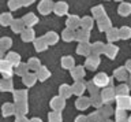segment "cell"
<instances>
[{
  "label": "cell",
  "mask_w": 131,
  "mask_h": 122,
  "mask_svg": "<svg viewBox=\"0 0 131 122\" xmlns=\"http://www.w3.org/2000/svg\"><path fill=\"white\" fill-rule=\"evenodd\" d=\"M14 99H15V101H26V99H27V92L26 91H15L14 92Z\"/></svg>",
  "instance_id": "obj_39"
},
{
  "label": "cell",
  "mask_w": 131,
  "mask_h": 122,
  "mask_svg": "<svg viewBox=\"0 0 131 122\" xmlns=\"http://www.w3.org/2000/svg\"><path fill=\"white\" fill-rule=\"evenodd\" d=\"M12 21H14V18H12L11 13H3L0 15V23L3 26H11Z\"/></svg>",
  "instance_id": "obj_34"
},
{
  "label": "cell",
  "mask_w": 131,
  "mask_h": 122,
  "mask_svg": "<svg viewBox=\"0 0 131 122\" xmlns=\"http://www.w3.org/2000/svg\"><path fill=\"white\" fill-rule=\"evenodd\" d=\"M0 71H2L4 78H11L12 74L15 73V67L12 66L7 59H3L2 62H0Z\"/></svg>",
  "instance_id": "obj_2"
},
{
  "label": "cell",
  "mask_w": 131,
  "mask_h": 122,
  "mask_svg": "<svg viewBox=\"0 0 131 122\" xmlns=\"http://www.w3.org/2000/svg\"><path fill=\"white\" fill-rule=\"evenodd\" d=\"M128 122H131V117H130V121H128Z\"/></svg>",
  "instance_id": "obj_59"
},
{
  "label": "cell",
  "mask_w": 131,
  "mask_h": 122,
  "mask_svg": "<svg viewBox=\"0 0 131 122\" xmlns=\"http://www.w3.org/2000/svg\"><path fill=\"white\" fill-rule=\"evenodd\" d=\"M4 59H7L14 67H16L19 63H22V62H20V56H19V54H16V52H8Z\"/></svg>",
  "instance_id": "obj_25"
},
{
  "label": "cell",
  "mask_w": 131,
  "mask_h": 122,
  "mask_svg": "<svg viewBox=\"0 0 131 122\" xmlns=\"http://www.w3.org/2000/svg\"><path fill=\"white\" fill-rule=\"evenodd\" d=\"M77 54L81 55V56H86V58H89L92 54V44L89 43H83V44H79V45L77 47Z\"/></svg>",
  "instance_id": "obj_9"
},
{
  "label": "cell",
  "mask_w": 131,
  "mask_h": 122,
  "mask_svg": "<svg viewBox=\"0 0 131 122\" xmlns=\"http://www.w3.org/2000/svg\"><path fill=\"white\" fill-rule=\"evenodd\" d=\"M90 121L92 122H100L101 121V115L98 112H93L92 115H90Z\"/></svg>",
  "instance_id": "obj_48"
},
{
  "label": "cell",
  "mask_w": 131,
  "mask_h": 122,
  "mask_svg": "<svg viewBox=\"0 0 131 122\" xmlns=\"http://www.w3.org/2000/svg\"><path fill=\"white\" fill-rule=\"evenodd\" d=\"M115 2H119V3H123V0H115Z\"/></svg>",
  "instance_id": "obj_57"
},
{
  "label": "cell",
  "mask_w": 131,
  "mask_h": 122,
  "mask_svg": "<svg viewBox=\"0 0 131 122\" xmlns=\"http://www.w3.org/2000/svg\"><path fill=\"white\" fill-rule=\"evenodd\" d=\"M117 14L122 15V17H128L131 14V3H126V2L120 3L117 7Z\"/></svg>",
  "instance_id": "obj_19"
},
{
  "label": "cell",
  "mask_w": 131,
  "mask_h": 122,
  "mask_svg": "<svg viewBox=\"0 0 131 122\" xmlns=\"http://www.w3.org/2000/svg\"><path fill=\"white\" fill-rule=\"evenodd\" d=\"M130 84H131V73H130Z\"/></svg>",
  "instance_id": "obj_58"
},
{
  "label": "cell",
  "mask_w": 131,
  "mask_h": 122,
  "mask_svg": "<svg viewBox=\"0 0 131 122\" xmlns=\"http://www.w3.org/2000/svg\"><path fill=\"white\" fill-rule=\"evenodd\" d=\"M51 2H52V0H51Z\"/></svg>",
  "instance_id": "obj_61"
},
{
  "label": "cell",
  "mask_w": 131,
  "mask_h": 122,
  "mask_svg": "<svg viewBox=\"0 0 131 122\" xmlns=\"http://www.w3.org/2000/svg\"><path fill=\"white\" fill-rule=\"evenodd\" d=\"M105 47H106V44L101 43V41L93 43V44H92V54L100 56L101 54H104V52H105Z\"/></svg>",
  "instance_id": "obj_22"
},
{
  "label": "cell",
  "mask_w": 131,
  "mask_h": 122,
  "mask_svg": "<svg viewBox=\"0 0 131 122\" xmlns=\"http://www.w3.org/2000/svg\"><path fill=\"white\" fill-rule=\"evenodd\" d=\"M85 66H75L71 70V77L75 81H81V80H83V77L86 74V70H85Z\"/></svg>",
  "instance_id": "obj_12"
},
{
  "label": "cell",
  "mask_w": 131,
  "mask_h": 122,
  "mask_svg": "<svg viewBox=\"0 0 131 122\" xmlns=\"http://www.w3.org/2000/svg\"><path fill=\"white\" fill-rule=\"evenodd\" d=\"M11 29L14 33H20L22 34L23 33V30L26 29V25H25V22H23V19H14L11 23Z\"/></svg>",
  "instance_id": "obj_16"
},
{
  "label": "cell",
  "mask_w": 131,
  "mask_h": 122,
  "mask_svg": "<svg viewBox=\"0 0 131 122\" xmlns=\"http://www.w3.org/2000/svg\"><path fill=\"white\" fill-rule=\"evenodd\" d=\"M90 100H92L93 106H96V107H100V106L102 104V101H104V99H102V96H101V95H97V93H96V95H93Z\"/></svg>",
  "instance_id": "obj_43"
},
{
  "label": "cell",
  "mask_w": 131,
  "mask_h": 122,
  "mask_svg": "<svg viewBox=\"0 0 131 122\" xmlns=\"http://www.w3.org/2000/svg\"><path fill=\"white\" fill-rule=\"evenodd\" d=\"M94 26V18L93 17H83L81 19V29L90 32Z\"/></svg>",
  "instance_id": "obj_20"
},
{
  "label": "cell",
  "mask_w": 131,
  "mask_h": 122,
  "mask_svg": "<svg viewBox=\"0 0 131 122\" xmlns=\"http://www.w3.org/2000/svg\"><path fill=\"white\" fill-rule=\"evenodd\" d=\"M61 39H63V41L66 43H71L75 40V30H71L68 29V27H66L63 30V33H61Z\"/></svg>",
  "instance_id": "obj_27"
},
{
  "label": "cell",
  "mask_w": 131,
  "mask_h": 122,
  "mask_svg": "<svg viewBox=\"0 0 131 122\" xmlns=\"http://www.w3.org/2000/svg\"><path fill=\"white\" fill-rule=\"evenodd\" d=\"M14 111H15V107L11 103H6L3 106V112H4V115H6V117L10 115V114H12Z\"/></svg>",
  "instance_id": "obj_44"
},
{
  "label": "cell",
  "mask_w": 131,
  "mask_h": 122,
  "mask_svg": "<svg viewBox=\"0 0 131 122\" xmlns=\"http://www.w3.org/2000/svg\"><path fill=\"white\" fill-rule=\"evenodd\" d=\"M90 103H92V100L88 99V97H79V99L77 100L75 106H77V108H79V110H85L90 106Z\"/></svg>",
  "instance_id": "obj_37"
},
{
  "label": "cell",
  "mask_w": 131,
  "mask_h": 122,
  "mask_svg": "<svg viewBox=\"0 0 131 122\" xmlns=\"http://www.w3.org/2000/svg\"><path fill=\"white\" fill-rule=\"evenodd\" d=\"M0 88H2L3 92L12 91V81H11V78H4L2 81V84H0Z\"/></svg>",
  "instance_id": "obj_41"
},
{
  "label": "cell",
  "mask_w": 131,
  "mask_h": 122,
  "mask_svg": "<svg viewBox=\"0 0 131 122\" xmlns=\"http://www.w3.org/2000/svg\"><path fill=\"white\" fill-rule=\"evenodd\" d=\"M92 15L96 21H100V19L105 18L106 17V13H105V8L102 6H96L92 8Z\"/></svg>",
  "instance_id": "obj_17"
},
{
  "label": "cell",
  "mask_w": 131,
  "mask_h": 122,
  "mask_svg": "<svg viewBox=\"0 0 131 122\" xmlns=\"http://www.w3.org/2000/svg\"><path fill=\"white\" fill-rule=\"evenodd\" d=\"M116 117H117V119H124V118H126V112H124V110L117 108V111H116Z\"/></svg>",
  "instance_id": "obj_49"
},
{
  "label": "cell",
  "mask_w": 131,
  "mask_h": 122,
  "mask_svg": "<svg viewBox=\"0 0 131 122\" xmlns=\"http://www.w3.org/2000/svg\"><path fill=\"white\" fill-rule=\"evenodd\" d=\"M30 122H41V121H40V119H37V118H34V119H31Z\"/></svg>",
  "instance_id": "obj_55"
},
{
  "label": "cell",
  "mask_w": 131,
  "mask_h": 122,
  "mask_svg": "<svg viewBox=\"0 0 131 122\" xmlns=\"http://www.w3.org/2000/svg\"><path fill=\"white\" fill-rule=\"evenodd\" d=\"M105 56L106 58H109V59H115L117 56L119 54V47H116L115 44L112 43H109V44H106V47H105Z\"/></svg>",
  "instance_id": "obj_14"
},
{
  "label": "cell",
  "mask_w": 131,
  "mask_h": 122,
  "mask_svg": "<svg viewBox=\"0 0 131 122\" xmlns=\"http://www.w3.org/2000/svg\"><path fill=\"white\" fill-rule=\"evenodd\" d=\"M101 96H102V99H104L105 103H109V101H112L113 99H116V97H117L116 91H115L113 88H111V87L104 88V91L101 92Z\"/></svg>",
  "instance_id": "obj_8"
},
{
  "label": "cell",
  "mask_w": 131,
  "mask_h": 122,
  "mask_svg": "<svg viewBox=\"0 0 131 122\" xmlns=\"http://www.w3.org/2000/svg\"><path fill=\"white\" fill-rule=\"evenodd\" d=\"M36 74H37V78H38L40 81H45V80H48L49 77H51V71H49L47 67L42 66L38 71L36 73Z\"/></svg>",
  "instance_id": "obj_36"
},
{
  "label": "cell",
  "mask_w": 131,
  "mask_h": 122,
  "mask_svg": "<svg viewBox=\"0 0 131 122\" xmlns=\"http://www.w3.org/2000/svg\"><path fill=\"white\" fill-rule=\"evenodd\" d=\"M16 122H29L25 117H18V119H16Z\"/></svg>",
  "instance_id": "obj_54"
},
{
  "label": "cell",
  "mask_w": 131,
  "mask_h": 122,
  "mask_svg": "<svg viewBox=\"0 0 131 122\" xmlns=\"http://www.w3.org/2000/svg\"><path fill=\"white\" fill-rule=\"evenodd\" d=\"M102 114H104L105 117H108V115H111V114H113V111H112L111 107H105L104 110H102Z\"/></svg>",
  "instance_id": "obj_50"
},
{
  "label": "cell",
  "mask_w": 131,
  "mask_h": 122,
  "mask_svg": "<svg viewBox=\"0 0 131 122\" xmlns=\"http://www.w3.org/2000/svg\"><path fill=\"white\" fill-rule=\"evenodd\" d=\"M27 73H30V71H29L27 63H19L18 66L15 67V74L19 76V77H25Z\"/></svg>",
  "instance_id": "obj_32"
},
{
  "label": "cell",
  "mask_w": 131,
  "mask_h": 122,
  "mask_svg": "<svg viewBox=\"0 0 131 122\" xmlns=\"http://www.w3.org/2000/svg\"><path fill=\"white\" fill-rule=\"evenodd\" d=\"M119 30H120V39L122 40L131 39V27L130 26H122Z\"/></svg>",
  "instance_id": "obj_40"
},
{
  "label": "cell",
  "mask_w": 131,
  "mask_h": 122,
  "mask_svg": "<svg viewBox=\"0 0 131 122\" xmlns=\"http://www.w3.org/2000/svg\"><path fill=\"white\" fill-rule=\"evenodd\" d=\"M117 122H126V119H117Z\"/></svg>",
  "instance_id": "obj_56"
},
{
  "label": "cell",
  "mask_w": 131,
  "mask_h": 122,
  "mask_svg": "<svg viewBox=\"0 0 131 122\" xmlns=\"http://www.w3.org/2000/svg\"><path fill=\"white\" fill-rule=\"evenodd\" d=\"M15 111L16 112H19V114H25L27 111V106L25 101H19L18 104H16V107H15Z\"/></svg>",
  "instance_id": "obj_45"
},
{
  "label": "cell",
  "mask_w": 131,
  "mask_h": 122,
  "mask_svg": "<svg viewBox=\"0 0 131 122\" xmlns=\"http://www.w3.org/2000/svg\"><path fill=\"white\" fill-rule=\"evenodd\" d=\"M22 19H23L26 27H31V29H33V26H34V25L38 23V17H37L36 14H33V13H27Z\"/></svg>",
  "instance_id": "obj_13"
},
{
  "label": "cell",
  "mask_w": 131,
  "mask_h": 122,
  "mask_svg": "<svg viewBox=\"0 0 131 122\" xmlns=\"http://www.w3.org/2000/svg\"><path fill=\"white\" fill-rule=\"evenodd\" d=\"M51 106H52V108H55L56 111H59V110H61L64 107V99L61 96L53 97L52 101H51Z\"/></svg>",
  "instance_id": "obj_33"
},
{
  "label": "cell",
  "mask_w": 131,
  "mask_h": 122,
  "mask_svg": "<svg viewBox=\"0 0 131 122\" xmlns=\"http://www.w3.org/2000/svg\"><path fill=\"white\" fill-rule=\"evenodd\" d=\"M86 88H88V85L85 82H82V81H75V84L72 85V92L75 93V95L81 96L82 93L86 91Z\"/></svg>",
  "instance_id": "obj_28"
},
{
  "label": "cell",
  "mask_w": 131,
  "mask_h": 122,
  "mask_svg": "<svg viewBox=\"0 0 131 122\" xmlns=\"http://www.w3.org/2000/svg\"><path fill=\"white\" fill-rule=\"evenodd\" d=\"M112 81H113L112 77H108L105 73H98V74H96L94 78H93V82L96 84L98 88H106L108 85L111 87Z\"/></svg>",
  "instance_id": "obj_1"
},
{
  "label": "cell",
  "mask_w": 131,
  "mask_h": 122,
  "mask_svg": "<svg viewBox=\"0 0 131 122\" xmlns=\"http://www.w3.org/2000/svg\"><path fill=\"white\" fill-rule=\"evenodd\" d=\"M105 122H111V121H105Z\"/></svg>",
  "instance_id": "obj_60"
},
{
  "label": "cell",
  "mask_w": 131,
  "mask_h": 122,
  "mask_svg": "<svg viewBox=\"0 0 131 122\" xmlns=\"http://www.w3.org/2000/svg\"><path fill=\"white\" fill-rule=\"evenodd\" d=\"M34 2L36 0H22V6L23 7H29V6H31Z\"/></svg>",
  "instance_id": "obj_51"
},
{
  "label": "cell",
  "mask_w": 131,
  "mask_h": 122,
  "mask_svg": "<svg viewBox=\"0 0 131 122\" xmlns=\"http://www.w3.org/2000/svg\"><path fill=\"white\" fill-rule=\"evenodd\" d=\"M97 26H98V30L100 32H105L106 33L109 29H112V21L108 17H105V18L100 19V21H97Z\"/></svg>",
  "instance_id": "obj_15"
},
{
  "label": "cell",
  "mask_w": 131,
  "mask_h": 122,
  "mask_svg": "<svg viewBox=\"0 0 131 122\" xmlns=\"http://www.w3.org/2000/svg\"><path fill=\"white\" fill-rule=\"evenodd\" d=\"M81 19L78 15H70L67 18V21H66V26L68 27V29L71 30H78V27H81Z\"/></svg>",
  "instance_id": "obj_5"
},
{
  "label": "cell",
  "mask_w": 131,
  "mask_h": 122,
  "mask_svg": "<svg viewBox=\"0 0 131 122\" xmlns=\"http://www.w3.org/2000/svg\"><path fill=\"white\" fill-rule=\"evenodd\" d=\"M88 91L92 93V95H96L97 91H98V87L93 82V81H90V82H88Z\"/></svg>",
  "instance_id": "obj_46"
},
{
  "label": "cell",
  "mask_w": 131,
  "mask_h": 122,
  "mask_svg": "<svg viewBox=\"0 0 131 122\" xmlns=\"http://www.w3.org/2000/svg\"><path fill=\"white\" fill-rule=\"evenodd\" d=\"M22 80H23V84L26 85V87H33L36 82H37V74L36 73H27L25 77H22Z\"/></svg>",
  "instance_id": "obj_26"
},
{
  "label": "cell",
  "mask_w": 131,
  "mask_h": 122,
  "mask_svg": "<svg viewBox=\"0 0 131 122\" xmlns=\"http://www.w3.org/2000/svg\"><path fill=\"white\" fill-rule=\"evenodd\" d=\"M12 45V40L11 37H2L0 39V50H2V52H6L7 50H10Z\"/></svg>",
  "instance_id": "obj_35"
},
{
  "label": "cell",
  "mask_w": 131,
  "mask_h": 122,
  "mask_svg": "<svg viewBox=\"0 0 131 122\" xmlns=\"http://www.w3.org/2000/svg\"><path fill=\"white\" fill-rule=\"evenodd\" d=\"M53 13L57 17H63L68 13V4L66 2H57L55 3V7H53Z\"/></svg>",
  "instance_id": "obj_6"
},
{
  "label": "cell",
  "mask_w": 131,
  "mask_h": 122,
  "mask_svg": "<svg viewBox=\"0 0 131 122\" xmlns=\"http://www.w3.org/2000/svg\"><path fill=\"white\" fill-rule=\"evenodd\" d=\"M115 91H116L117 96H128L130 88H128V85H126V84H120L116 89H115Z\"/></svg>",
  "instance_id": "obj_38"
},
{
  "label": "cell",
  "mask_w": 131,
  "mask_h": 122,
  "mask_svg": "<svg viewBox=\"0 0 131 122\" xmlns=\"http://www.w3.org/2000/svg\"><path fill=\"white\" fill-rule=\"evenodd\" d=\"M22 7V0H8V8L11 11H16Z\"/></svg>",
  "instance_id": "obj_42"
},
{
  "label": "cell",
  "mask_w": 131,
  "mask_h": 122,
  "mask_svg": "<svg viewBox=\"0 0 131 122\" xmlns=\"http://www.w3.org/2000/svg\"><path fill=\"white\" fill-rule=\"evenodd\" d=\"M126 69L131 73V59H128V60L126 62Z\"/></svg>",
  "instance_id": "obj_53"
},
{
  "label": "cell",
  "mask_w": 131,
  "mask_h": 122,
  "mask_svg": "<svg viewBox=\"0 0 131 122\" xmlns=\"http://www.w3.org/2000/svg\"><path fill=\"white\" fill-rule=\"evenodd\" d=\"M116 100H117L119 108H122V110L131 108V99H130V96H117Z\"/></svg>",
  "instance_id": "obj_21"
},
{
  "label": "cell",
  "mask_w": 131,
  "mask_h": 122,
  "mask_svg": "<svg viewBox=\"0 0 131 122\" xmlns=\"http://www.w3.org/2000/svg\"><path fill=\"white\" fill-rule=\"evenodd\" d=\"M113 77H115L117 81H127V80L130 78L128 70L126 69V66L117 67V69H115V71H113Z\"/></svg>",
  "instance_id": "obj_7"
},
{
  "label": "cell",
  "mask_w": 131,
  "mask_h": 122,
  "mask_svg": "<svg viewBox=\"0 0 131 122\" xmlns=\"http://www.w3.org/2000/svg\"><path fill=\"white\" fill-rule=\"evenodd\" d=\"M20 39H22V41H25V43L36 41V32H34V29L26 27V29L23 30V33L20 34Z\"/></svg>",
  "instance_id": "obj_10"
},
{
  "label": "cell",
  "mask_w": 131,
  "mask_h": 122,
  "mask_svg": "<svg viewBox=\"0 0 131 122\" xmlns=\"http://www.w3.org/2000/svg\"><path fill=\"white\" fill-rule=\"evenodd\" d=\"M75 122H88V118L86 117H78L75 119Z\"/></svg>",
  "instance_id": "obj_52"
},
{
  "label": "cell",
  "mask_w": 131,
  "mask_h": 122,
  "mask_svg": "<svg viewBox=\"0 0 131 122\" xmlns=\"http://www.w3.org/2000/svg\"><path fill=\"white\" fill-rule=\"evenodd\" d=\"M53 7H55V4H53L51 0H41L37 8H38V13L41 15H48L53 11Z\"/></svg>",
  "instance_id": "obj_3"
},
{
  "label": "cell",
  "mask_w": 131,
  "mask_h": 122,
  "mask_svg": "<svg viewBox=\"0 0 131 122\" xmlns=\"http://www.w3.org/2000/svg\"><path fill=\"white\" fill-rule=\"evenodd\" d=\"M49 122H61V117L59 112H52L49 115Z\"/></svg>",
  "instance_id": "obj_47"
},
{
  "label": "cell",
  "mask_w": 131,
  "mask_h": 122,
  "mask_svg": "<svg viewBox=\"0 0 131 122\" xmlns=\"http://www.w3.org/2000/svg\"><path fill=\"white\" fill-rule=\"evenodd\" d=\"M75 40H77L79 44L89 43V40H90V32L83 30V29L77 30V32H75Z\"/></svg>",
  "instance_id": "obj_11"
},
{
  "label": "cell",
  "mask_w": 131,
  "mask_h": 122,
  "mask_svg": "<svg viewBox=\"0 0 131 122\" xmlns=\"http://www.w3.org/2000/svg\"><path fill=\"white\" fill-rule=\"evenodd\" d=\"M27 66H29V70H33V71H38L41 67V62H40V59L38 58H30L27 60Z\"/></svg>",
  "instance_id": "obj_29"
},
{
  "label": "cell",
  "mask_w": 131,
  "mask_h": 122,
  "mask_svg": "<svg viewBox=\"0 0 131 122\" xmlns=\"http://www.w3.org/2000/svg\"><path fill=\"white\" fill-rule=\"evenodd\" d=\"M48 47H49V45H48V43H47V40H45L44 36H42V37L36 39V41H34V48H36L37 52H44V51H47Z\"/></svg>",
  "instance_id": "obj_18"
},
{
  "label": "cell",
  "mask_w": 131,
  "mask_h": 122,
  "mask_svg": "<svg viewBox=\"0 0 131 122\" xmlns=\"http://www.w3.org/2000/svg\"><path fill=\"white\" fill-rule=\"evenodd\" d=\"M100 63H101L100 56L90 55L89 58H86V60H85V67L88 69V70H96V69L100 66Z\"/></svg>",
  "instance_id": "obj_4"
},
{
  "label": "cell",
  "mask_w": 131,
  "mask_h": 122,
  "mask_svg": "<svg viewBox=\"0 0 131 122\" xmlns=\"http://www.w3.org/2000/svg\"><path fill=\"white\" fill-rule=\"evenodd\" d=\"M61 67L66 70H72L75 67V60L72 56H63L61 58Z\"/></svg>",
  "instance_id": "obj_24"
},
{
  "label": "cell",
  "mask_w": 131,
  "mask_h": 122,
  "mask_svg": "<svg viewBox=\"0 0 131 122\" xmlns=\"http://www.w3.org/2000/svg\"><path fill=\"white\" fill-rule=\"evenodd\" d=\"M106 39H108L109 43H115L117 41V40H120V30L116 29V27H112V29H109L106 32Z\"/></svg>",
  "instance_id": "obj_23"
},
{
  "label": "cell",
  "mask_w": 131,
  "mask_h": 122,
  "mask_svg": "<svg viewBox=\"0 0 131 122\" xmlns=\"http://www.w3.org/2000/svg\"><path fill=\"white\" fill-rule=\"evenodd\" d=\"M44 37L47 40L48 45H55V44H57V41H59V36H57V33H55V32H48Z\"/></svg>",
  "instance_id": "obj_31"
},
{
  "label": "cell",
  "mask_w": 131,
  "mask_h": 122,
  "mask_svg": "<svg viewBox=\"0 0 131 122\" xmlns=\"http://www.w3.org/2000/svg\"><path fill=\"white\" fill-rule=\"evenodd\" d=\"M59 92H60V96L63 97V99H67V97H70L72 95V87H70V85L67 84H63L61 87L59 88Z\"/></svg>",
  "instance_id": "obj_30"
}]
</instances>
